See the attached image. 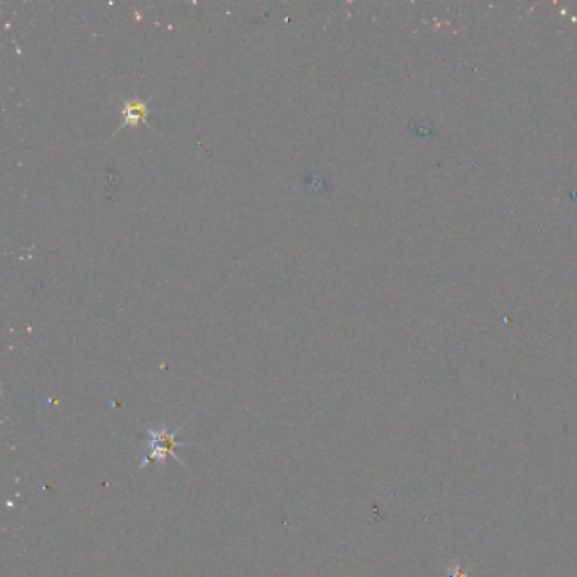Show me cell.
Wrapping results in <instances>:
<instances>
[{"label": "cell", "mask_w": 577, "mask_h": 577, "mask_svg": "<svg viewBox=\"0 0 577 577\" xmlns=\"http://www.w3.org/2000/svg\"><path fill=\"white\" fill-rule=\"evenodd\" d=\"M145 104L132 102V104L128 105V109H126V120H128V122H137L139 118H145Z\"/></svg>", "instance_id": "2"}, {"label": "cell", "mask_w": 577, "mask_h": 577, "mask_svg": "<svg viewBox=\"0 0 577 577\" xmlns=\"http://www.w3.org/2000/svg\"><path fill=\"white\" fill-rule=\"evenodd\" d=\"M184 429V425H180L175 432H168L166 430V425L163 423V425H159L157 429H153V427H147L146 429V439H145V456H143V462H141V469H145L147 464H153V462H163L166 456H171V458H175L176 460V454H175V450L178 449V447H186L188 444H184V442H178L176 440V433L180 432Z\"/></svg>", "instance_id": "1"}]
</instances>
